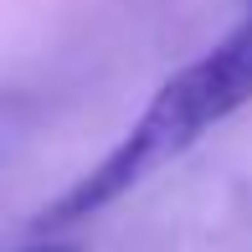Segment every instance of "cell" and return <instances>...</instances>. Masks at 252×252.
<instances>
[{
	"label": "cell",
	"mask_w": 252,
	"mask_h": 252,
	"mask_svg": "<svg viewBox=\"0 0 252 252\" xmlns=\"http://www.w3.org/2000/svg\"><path fill=\"white\" fill-rule=\"evenodd\" d=\"M247 103H252V10L232 36H221L196 62H186L144 103L134 129L88 175H77L47 211H36V232H57V226H72L83 216H98L103 206H113L144 175H155L170 159H180L201 134H211L221 119H232Z\"/></svg>",
	"instance_id": "cell-1"
},
{
	"label": "cell",
	"mask_w": 252,
	"mask_h": 252,
	"mask_svg": "<svg viewBox=\"0 0 252 252\" xmlns=\"http://www.w3.org/2000/svg\"><path fill=\"white\" fill-rule=\"evenodd\" d=\"M21 252H77L72 242H41V247H21Z\"/></svg>",
	"instance_id": "cell-2"
},
{
	"label": "cell",
	"mask_w": 252,
	"mask_h": 252,
	"mask_svg": "<svg viewBox=\"0 0 252 252\" xmlns=\"http://www.w3.org/2000/svg\"><path fill=\"white\" fill-rule=\"evenodd\" d=\"M247 5H252V0H247Z\"/></svg>",
	"instance_id": "cell-3"
}]
</instances>
